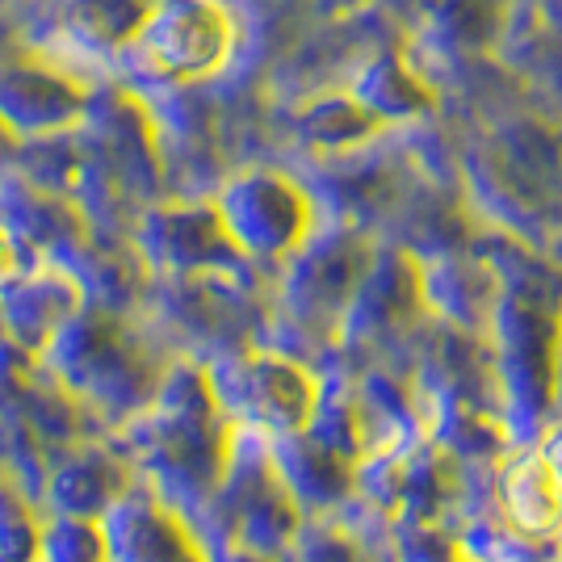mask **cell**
Here are the masks:
<instances>
[{
  "label": "cell",
  "instance_id": "obj_2",
  "mask_svg": "<svg viewBox=\"0 0 562 562\" xmlns=\"http://www.w3.org/2000/svg\"><path fill=\"white\" fill-rule=\"evenodd\" d=\"M135 38L160 76L202 80L232 50V22L211 0H160Z\"/></svg>",
  "mask_w": 562,
  "mask_h": 562
},
{
  "label": "cell",
  "instance_id": "obj_3",
  "mask_svg": "<svg viewBox=\"0 0 562 562\" xmlns=\"http://www.w3.org/2000/svg\"><path fill=\"white\" fill-rule=\"evenodd\" d=\"M218 218L235 248L252 257H290L311 235V202L285 177L269 172L235 181L218 202Z\"/></svg>",
  "mask_w": 562,
  "mask_h": 562
},
{
  "label": "cell",
  "instance_id": "obj_5",
  "mask_svg": "<svg viewBox=\"0 0 562 562\" xmlns=\"http://www.w3.org/2000/svg\"><path fill=\"white\" fill-rule=\"evenodd\" d=\"M101 533L110 562H206L198 533L147 487L117 499L114 513L101 520Z\"/></svg>",
  "mask_w": 562,
  "mask_h": 562
},
{
  "label": "cell",
  "instance_id": "obj_7",
  "mask_svg": "<svg viewBox=\"0 0 562 562\" xmlns=\"http://www.w3.org/2000/svg\"><path fill=\"white\" fill-rule=\"evenodd\" d=\"M76 319V290L64 278L13 281L4 290V324L25 349H50V340Z\"/></svg>",
  "mask_w": 562,
  "mask_h": 562
},
{
  "label": "cell",
  "instance_id": "obj_8",
  "mask_svg": "<svg viewBox=\"0 0 562 562\" xmlns=\"http://www.w3.org/2000/svg\"><path fill=\"white\" fill-rule=\"evenodd\" d=\"M13 269H18V260H13V239L0 232V294L13 285Z\"/></svg>",
  "mask_w": 562,
  "mask_h": 562
},
{
  "label": "cell",
  "instance_id": "obj_1",
  "mask_svg": "<svg viewBox=\"0 0 562 562\" xmlns=\"http://www.w3.org/2000/svg\"><path fill=\"white\" fill-rule=\"evenodd\" d=\"M206 382L227 424L257 432L265 441H285L306 432L324 398V382L306 374L285 352H232L206 370Z\"/></svg>",
  "mask_w": 562,
  "mask_h": 562
},
{
  "label": "cell",
  "instance_id": "obj_4",
  "mask_svg": "<svg viewBox=\"0 0 562 562\" xmlns=\"http://www.w3.org/2000/svg\"><path fill=\"white\" fill-rule=\"evenodd\" d=\"M139 487L131 462L114 446H76L71 453L50 458L47 487H43V513L71 516V520H105L117 499Z\"/></svg>",
  "mask_w": 562,
  "mask_h": 562
},
{
  "label": "cell",
  "instance_id": "obj_6",
  "mask_svg": "<svg viewBox=\"0 0 562 562\" xmlns=\"http://www.w3.org/2000/svg\"><path fill=\"white\" fill-rule=\"evenodd\" d=\"M495 499L499 520L525 541L562 538V483L538 449L513 453L495 467Z\"/></svg>",
  "mask_w": 562,
  "mask_h": 562
},
{
  "label": "cell",
  "instance_id": "obj_9",
  "mask_svg": "<svg viewBox=\"0 0 562 562\" xmlns=\"http://www.w3.org/2000/svg\"><path fill=\"white\" fill-rule=\"evenodd\" d=\"M559 345H562V315H559Z\"/></svg>",
  "mask_w": 562,
  "mask_h": 562
}]
</instances>
